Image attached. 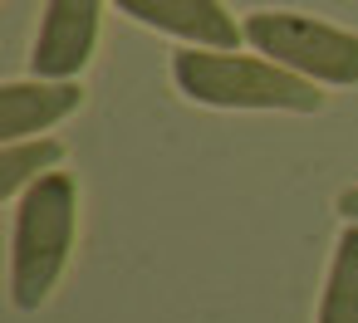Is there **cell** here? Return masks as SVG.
<instances>
[{
    "mask_svg": "<svg viewBox=\"0 0 358 323\" xmlns=\"http://www.w3.org/2000/svg\"><path fill=\"white\" fill-rule=\"evenodd\" d=\"M172 84L182 89V98L201 108H226V113H319L324 108L319 84L280 69L265 54H236V50H177Z\"/></svg>",
    "mask_w": 358,
    "mask_h": 323,
    "instance_id": "6da1fadb",
    "label": "cell"
},
{
    "mask_svg": "<svg viewBox=\"0 0 358 323\" xmlns=\"http://www.w3.org/2000/svg\"><path fill=\"white\" fill-rule=\"evenodd\" d=\"M79 235V181L69 172L40 176L20 201L10 220V303L20 313H35L59 274L69 269Z\"/></svg>",
    "mask_w": 358,
    "mask_h": 323,
    "instance_id": "7a4b0ae2",
    "label": "cell"
},
{
    "mask_svg": "<svg viewBox=\"0 0 358 323\" xmlns=\"http://www.w3.org/2000/svg\"><path fill=\"white\" fill-rule=\"evenodd\" d=\"M245 45L265 59H275L280 69L309 79V84H329V89H358V35L299 10H250L241 20Z\"/></svg>",
    "mask_w": 358,
    "mask_h": 323,
    "instance_id": "3957f363",
    "label": "cell"
},
{
    "mask_svg": "<svg viewBox=\"0 0 358 323\" xmlns=\"http://www.w3.org/2000/svg\"><path fill=\"white\" fill-rule=\"evenodd\" d=\"M99 25H103V0H45L40 35L30 50L35 79H79L94 64L99 50Z\"/></svg>",
    "mask_w": 358,
    "mask_h": 323,
    "instance_id": "277c9868",
    "label": "cell"
},
{
    "mask_svg": "<svg viewBox=\"0 0 358 323\" xmlns=\"http://www.w3.org/2000/svg\"><path fill=\"white\" fill-rule=\"evenodd\" d=\"M113 6L133 25L172 35L187 50H236L245 40V30L221 0H113Z\"/></svg>",
    "mask_w": 358,
    "mask_h": 323,
    "instance_id": "5b68a950",
    "label": "cell"
},
{
    "mask_svg": "<svg viewBox=\"0 0 358 323\" xmlns=\"http://www.w3.org/2000/svg\"><path fill=\"white\" fill-rule=\"evenodd\" d=\"M79 103H84L79 79H69V84H59V79H15V84L0 89V137L6 142L40 137L55 123H64Z\"/></svg>",
    "mask_w": 358,
    "mask_h": 323,
    "instance_id": "8992f818",
    "label": "cell"
},
{
    "mask_svg": "<svg viewBox=\"0 0 358 323\" xmlns=\"http://www.w3.org/2000/svg\"><path fill=\"white\" fill-rule=\"evenodd\" d=\"M314 323H358V225H343L334 240V260H329Z\"/></svg>",
    "mask_w": 358,
    "mask_h": 323,
    "instance_id": "52a82bcc",
    "label": "cell"
},
{
    "mask_svg": "<svg viewBox=\"0 0 358 323\" xmlns=\"http://www.w3.org/2000/svg\"><path fill=\"white\" fill-rule=\"evenodd\" d=\"M64 162V142L55 137H25V142H6V152H0V196H6L10 206L50 172H59Z\"/></svg>",
    "mask_w": 358,
    "mask_h": 323,
    "instance_id": "ba28073f",
    "label": "cell"
},
{
    "mask_svg": "<svg viewBox=\"0 0 358 323\" xmlns=\"http://www.w3.org/2000/svg\"><path fill=\"white\" fill-rule=\"evenodd\" d=\"M334 206H338V216H343L348 225H358V186H343Z\"/></svg>",
    "mask_w": 358,
    "mask_h": 323,
    "instance_id": "9c48e42d",
    "label": "cell"
}]
</instances>
